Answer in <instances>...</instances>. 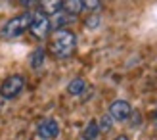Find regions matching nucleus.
I'll return each mask as SVG.
<instances>
[{"mask_svg": "<svg viewBox=\"0 0 157 140\" xmlns=\"http://www.w3.org/2000/svg\"><path fill=\"white\" fill-rule=\"evenodd\" d=\"M44 56H46L44 50H42V48H36L33 54H31V67H33V69H38V67L44 64Z\"/></svg>", "mask_w": 157, "mask_h": 140, "instance_id": "nucleus-11", "label": "nucleus"}, {"mask_svg": "<svg viewBox=\"0 0 157 140\" xmlns=\"http://www.w3.org/2000/svg\"><path fill=\"white\" fill-rule=\"evenodd\" d=\"M61 10L69 15H78L84 6H82V0H61Z\"/></svg>", "mask_w": 157, "mask_h": 140, "instance_id": "nucleus-8", "label": "nucleus"}, {"mask_svg": "<svg viewBox=\"0 0 157 140\" xmlns=\"http://www.w3.org/2000/svg\"><path fill=\"white\" fill-rule=\"evenodd\" d=\"M82 6L88 12H98L100 6H101V0H82Z\"/></svg>", "mask_w": 157, "mask_h": 140, "instance_id": "nucleus-13", "label": "nucleus"}, {"mask_svg": "<svg viewBox=\"0 0 157 140\" xmlns=\"http://www.w3.org/2000/svg\"><path fill=\"white\" fill-rule=\"evenodd\" d=\"M77 48V37L73 31L69 29H56L50 38V52L54 54V58L65 60L71 58L73 52Z\"/></svg>", "mask_w": 157, "mask_h": 140, "instance_id": "nucleus-1", "label": "nucleus"}, {"mask_svg": "<svg viewBox=\"0 0 157 140\" xmlns=\"http://www.w3.org/2000/svg\"><path fill=\"white\" fill-rule=\"evenodd\" d=\"M153 123L157 125V110H155V115H153Z\"/></svg>", "mask_w": 157, "mask_h": 140, "instance_id": "nucleus-17", "label": "nucleus"}, {"mask_svg": "<svg viewBox=\"0 0 157 140\" xmlns=\"http://www.w3.org/2000/svg\"><path fill=\"white\" fill-rule=\"evenodd\" d=\"M29 23H31V12H25L23 15H15V18L8 19L2 25L0 33H2L4 38H17L25 31H29Z\"/></svg>", "mask_w": 157, "mask_h": 140, "instance_id": "nucleus-2", "label": "nucleus"}, {"mask_svg": "<svg viewBox=\"0 0 157 140\" xmlns=\"http://www.w3.org/2000/svg\"><path fill=\"white\" fill-rule=\"evenodd\" d=\"M111 127H113V117L111 115H101L100 117V121H98V129H100V133H109L111 130Z\"/></svg>", "mask_w": 157, "mask_h": 140, "instance_id": "nucleus-12", "label": "nucleus"}, {"mask_svg": "<svg viewBox=\"0 0 157 140\" xmlns=\"http://www.w3.org/2000/svg\"><path fill=\"white\" fill-rule=\"evenodd\" d=\"M23 87H25V79L23 75H10L8 79L2 81L0 84V94H2L6 100H13L21 94Z\"/></svg>", "mask_w": 157, "mask_h": 140, "instance_id": "nucleus-4", "label": "nucleus"}, {"mask_svg": "<svg viewBox=\"0 0 157 140\" xmlns=\"http://www.w3.org/2000/svg\"><path fill=\"white\" fill-rule=\"evenodd\" d=\"M36 134L40 140H54V138H58L59 134V123L56 119H44L40 121V125H38L36 129Z\"/></svg>", "mask_w": 157, "mask_h": 140, "instance_id": "nucleus-5", "label": "nucleus"}, {"mask_svg": "<svg viewBox=\"0 0 157 140\" xmlns=\"http://www.w3.org/2000/svg\"><path fill=\"white\" fill-rule=\"evenodd\" d=\"M96 23H100V18H98V15H92V18L86 19V25H88V27H96Z\"/></svg>", "mask_w": 157, "mask_h": 140, "instance_id": "nucleus-14", "label": "nucleus"}, {"mask_svg": "<svg viewBox=\"0 0 157 140\" xmlns=\"http://www.w3.org/2000/svg\"><path fill=\"white\" fill-rule=\"evenodd\" d=\"M52 31V23H50V18L42 12H33L31 14V23H29V33L33 35L35 38L42 41L50 35Z\"/></svg>", "mask_w": 157, "mask_h": 140, "instance_id": "nucleus-3", "label": "nucleus"}, {"mask_svg": "<svg viewBox=\"0 0 157 140\" xmlns=\"http://www.w3.org/2000/svg\"><path fill=\"white\" fill-rule=\"evenodd\" d=\"M132 113V107L127 100H115V102L109 106V115L113 117V121H127Z\"/></svg>", "mask_w": 157, "mask_h": 140, "instance_id": "nucleus-6", "label": "nucleus"}, {"mask_svg": "<svg viewBox=\"0 0 157 140\" xmlns=\"http://www.w3.org/2000/svg\"><path fill=\"white\" fill-rule=\"evenodd\" d=\"M86 87H88V84H86V81L82 79V77H75L73 81H69V84H67V92L71 96H81L82 92L86 90Z\"/></svg>", "mask_w": 157, "mask_h": 140, "instance_id": "nucleus-9", "label": "nucleus"}, {"mask_svg": "<svg viewBox=\"0 0 157 140\" xmlns=\"http://www.w3.org/2000/svg\"><path fill=\"white\" fill-rule=\"evenodd\" d=\"M100 136V129H98V121H90L82 130V140H96Z\"/></svg>", "mask_w": 157, "mask_h": 140, "instance_id": "nucleus-10", "label": "nucleus"}, {"mask_svg": "<svg viewBox=\"0 0 157 140\" xmlns=\"http://www.w3.org/2000/svg\"><path fill=\"white\" fill-rule=\"evenodd\" d=\"M38 6H40V12L48 18L61 12V0H38Z\"/></svg>", "mask_w": 157, "mask_h": 140, "instance_id": "nucleus-7", "label": "nucleus"}, {"mask_svg": "<svg viewBox=\"0 0 157 140\" xmlns=\"http://www.w3.org/2000/svg\"><path fill=\"white\" fill-rule=\"evenodd\" d=\"M113 140H128V136L127 134H119V136H115Z\"/></svg>", "mask_w": 157, "mask_h": 140, "instance_id": "nucleus-16", "label": "nucleus"}, {"mask_svg": "<svg viewBox=\"0 0 157 140\" xmlns=\"http://www.w3.org/2000/svg\"><path fill=\"white\" fill-rule=\"evenodd\" d=\"M21 4L25 8H35V6H38V0H21Z\"/></svg>", "mask_w": 157, "mask_h": 140, "instance_id": "nucleus-15", "label": "nucleus"}]
</instances>
